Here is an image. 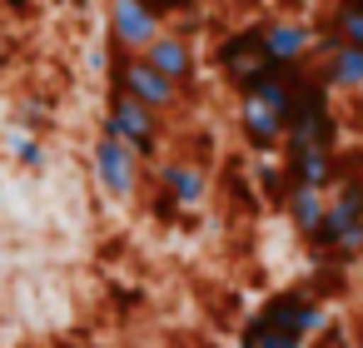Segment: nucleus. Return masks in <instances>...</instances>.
I'll use <instances>...</instances> for the list:
<instances>
[{
    "label": "nucleus",
    "mask_w": 363,
    "mask_h": 348,
    "mask_svg": "<svg viewBox=\"0 0 363 348\" xmlns=\"http://www.w3.org/2000/svg\"><path fill=\"white\" fill-rule=\"evenodd\" d=\"M105 80H110V90H120V95H130L135 105H145L150 115H169V110H179V95L184 90H174L145 55H115L110 50V70H105Z\"/></svg>",
    "instance_id": "1"
},
{
    "label": "nucleus",
    "mask_w": 363,
    "mask_h": 348,
    "mask_svg": "<svg viewBox=\"0 0 363 348\" xmlns=\"http://www.w3.org/2000/svg\"><path fill=\"white\" fill-rule=\"evenodd\" d=\"M100 135L105 140H120L140 164H150L160 155V115H150L145 105H135L130 95L110 90L105 95V115H100Z\"/></svg>",
    "instance_id": "2"
},
{
    "label": "nucleus",
    "mask_w": 363,
    "mask_h": 348,
    "mask_svg": "<svg viewBox=\"0 0 363 348\" xmlns=\"http://www.w3.org/2000/svg\"><path fill=\"white\" fill-rule=\"evenodd\" d=\"M160 30H164V21L145 0H110L105 6V45L115 55H145Z\"/></svg>",
    "instance_id": "3"
},
{
    "label": "nucleus",
    "mask_w": 363,
    "mask_h": 348,
    "mask_svg": "<svg viewBox=\"0 0 363 348\" xmlns=\"http://www.w3.org/2000/svg\"><path fill=\"white\" fill-rule=\"evenodd\" d=\"M259 323L279 328V333H294V338H313V333H328V308L318 298H308L303 288H284V293H269L254 313Z\"/></svg>",
    "instance_id": "4"
},
{
    "label": "nucleus",
    "mask_w": 363,
    "mask_h": 348,
    "mask_svg": "<svg viewBox=\"0 0 363 348\" xmlns=\"http://www.w3.org/2000/svg\"><path fill=\"white\" fill-rule=\"evenodd\" d=\"M90 174H95V189L105 194V199H115V204H125L135 189H140V159L120 145V140H95V150H90Z\"/></svg>",
    "instance_id": "5"
},
{
    "label": "nucleus",
    "mask_w": 363,
    "mask_h": 348,
    "mask_svg": "<svg viewBox=\"0 0 363 348\" xmlns=\"http://www.w3.org/2000/svg\"><path fill=\"white\" fill-rule=\"evenodd\" d=\"M145 60H150L174 90H189V85L199 80V55H194V40H189L184 30H160V35L150 40Z\"/></svg>",
    "instance_id": "6"
},
{
    "label": "nucleus",
    "mask_w": 363,
    "mask_h": 348,
    "mask_svg": "<svg viewBox=\"0 0 363 348\" xmlns=\"http://www.w3.org/2000/svg\"><path fill=\"white\" fill-rule=\"evenodd\" d=\"M259 40H264V60L279 70H298V60L313 50V30L303 21H269L259 26Z\"/></svg>",
    "instance_id": "7"
},
{
    "label": "nucleus",
    "mask_w": 363,
    "mask_h": 348,
    "mask_svg": "<svg viewBox=\"0 0 363 348\" xmlns=\"http://www.w3.org/2000/svg\"><path fill=\"white\" fill-rule=\"evenodd\" d=\"M155 194H164L174 209H194L209 194V174L199 164H189V159H164L155 169Z\"/></svg>",
    "instance_id": "8"
},
{
    "label": "nucleus",
    "mask_w": 363,
    "mask_h": 348,
    "mask_svg": "<svg viewBox=\"0 0 363 348\" xmlns=\"http://www.w3.org/2000/svg\"><path fill=\"white\" fill-rule=\"evenodd\" d=\"M239 135L254 155H269L284 145V115H274L269 105H254V100H239Z\"/></svg>",
    "instance_id": "9"
},
{
    "label": "nucleus",
    "mask_w": 363,
    "mask_h": 348,
    "mask_svg": "<svg viewBox=\"0 0 363 348\" xmlns=\"http://www.w3.org/2000/svg\"><path fill=\"white\" fill-rule=\"evenodd\" d=\"M214 60H219V70L229 75V85H234L239 75H249L254 65H264V40H259V26H254V30H234L229 40H219Z\"/></svg>",
    "instance_id": "10"
},
{
    "label": "nucleus",
    "mask_w": 363,
    "mask_h": 348,
    "mask_svg": "<svg viewBox=\"0 0 363 348\" xmlns=\"http://www.w3.org/2000/svg\"><path fill=\"white\" fill-rule=\"evenodd\" d=\"M284 174L298 189H323L338 174V164H333V150H284Z\"/></svg>",
    "instance_id": "11"
},
{
    "label": "nucleus",
    "mask_w": 363,
    "mask_h": 348,
    "mask_svg": "<svg viewBox=\"0 0 363 348\" xmlns=\"http://www.w3.org/2000/svg\"><path fill=\"white\" fill-rule=\"evenodd\" d=\"M313 75L328 85V95H333V90H338V95H358V90H363V50L343 45V50H333Z\"/></svg>",
    "instance_id": "12"
},
{
    "label": "nucleus",
    "mask_w": 363,
    "mask_h": 348,
    "mask_svg": "<svg viewBox=\"0 0 363 348\" xmlns=\"http://www.w3.org/2000/svg\"><path fill=\"white\" fill-rule=\"evenodd\" d=\"M284 209H289V224L308 239L313 229H318V219H323V209H328V199H323V189H298V184H289V194H284Z\"/></svg>",
    "instance_id": "13"
},
{
    "label": "nucleus",
    "mask_w": 363,
    "mask_h": 348,
    "mask_svg": "<svg viewBox=\"0 0 363 348\" xmlns=\"http://www.w3.org/2000/svg\"><path fill=\"white\" fill-rule=\"evenodd\" d=\"M239 348H303V338L279 333V328H269V323L249 318V323H244V333H239Z\"/></svg>",
    "instance_id": "14"
},
{
    "label": "nucleus",
    "mask_w": 363,
    "mask_h": 348,
    "mask_svg": "<svg viewBox=\"0 0 363 348\" xmlns=\"http://www.w3.org/2000/svg\"><path fill=\"white\" fill-rule=\"evenodd\" d=\"M328 26L338 30V40H343V45L363 50V0H343V6L333 11V21H328Z\"/></svg>",
    "instance_id": "15"
},
{
    "label": "nucleus",
    "mask_w": 363,
    "mask_h": 348,
    "mask_svg": "<svg viewBox=\"0 0 363 348\" xmlns=\"http://www.w3.org/2000/svg\"><path fill=\"white\" fill-rule=\"evenodd\" d=\"M11 159H16L21 169H30V174H40V169L50 164L45 145H40L35 135H16V130H11Z\"/></svg>",
    "instance_id": "16"
},
{
    "label": "nucleus",
    "mask_w": 363,
    "mask_h": 348,
    "mask_svg": "<svg viewBox=\"0 0 363 348\" xmlns=\"http://www.w3.org/2000/svg\"><path fill=\"white\" fill-rule=\"evenodd\" d=\"M16 135H35L40 140V130H45V100H21L16 105V125H11Z\"/></svg>",
    "instance_id": "17"
},
{
    "label": "nucleus",
    "mask_w": 363,
    "mask_h": 348,
    "mask_svg": "<svg viewBox=\"0 0 363 348\" xmlns=\"http://www.w3.org/2000/svg\"><path fill=\"white\" fill-rule=\"evenodd\" d=\"M254 179H259V189H264L269 199H279V204H284V194H289V174H284V164L259 159V164H254Z\"/></svg>",
    "instance_id": "18"
},
{
    "label": "nucleus",
    "mask_w": 363,
    "mask_h": 348,
    "mask_svg": "<svg viewBox=\"0 0 363 348\" xmlns=\"http://www.w3.org/2000/svg\"><path fill=\"white\" fill-rule=\"evenodd\" d=\"M145 6H150V11L164 21V16H184V11L194 6V0H145Z\"/></svg>",
    "instance_id": "19"
},
{
    "label": "nucleus",
    "mask_w": 363,
    "mask_h": 348,
    "mask_svg": "<svg viewBox=\"0 0 363 348\" xmlns=\"http://www.w3.org/2000/svg\"><path fill=\"white\" fill-rule=\"evenodd\" d=\"M85 65H90V75H105L110 70V45H90L85 50Z\"/></svg>",
    "instance_id": "20"
},
{
    "label": "nucleus",
    "mask_w": 363,
    "mask_h": 348,
    "mask_svg": "<svg viewBox=\"0 0 363 348\" xmlns=\"http://www.w3.org/2000/svg\"><path fill=\"white\" fill-rule=\"evenodd\" d=\"M70 6H75V11H85V6H90V0H70Z\"/></svg>",
    "instance_id": "21"
},
{
    "label": "nucleus",
    "mask_w": 363,
    "mask_h": 348,
    "mask_svg": "<svg viewBox=\"0 0 363 348\" xmlns=\"http://www.w3.org/2000/svg\"><path fill=\"white\" fill-rule=\"evenodd\" d=\"M0 50H6V30H0Z\"/></svg>",
    "instance_id": "22"
},
{
    "label": "nucleus",
    "mask_w": 363,
    "mask_h": 348,
    "mask_svg": "<svg viewBox=\"0 0 363 348\" xmlns=\"http://www.w3.org/2000/svg\"><path fill=\"white\" fill-rule=\"evenodd\" d=\"M358 343H363V338H358Z\"/></svg>",
    "instance_id": "23"
}]
</instances>
